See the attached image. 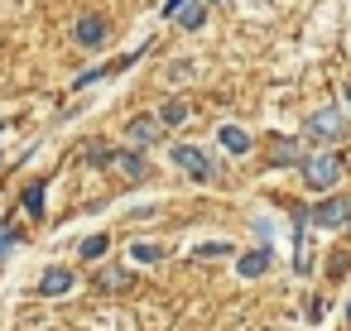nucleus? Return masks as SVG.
<instances>
[{"instance_id": "obj_5", "label": "nucleus", "mask_w": 351, "mask_h": 331, "mask_svg": "<svg viewBox=\"0 0 351 331\" xmlns=\"http://www.w3.org/2000/svg\"><path fill=\"white\" fill-rule=\"evenodd\" d=\"M77 44L82 49H101L106 44V20L101 15H82L77 20Z\"/></svg>"}, {"instance_id": "obj_17", "label": "nucleus", "mask_w": 351, "mask_h": 331, "mask_svg": "<svg viewBox=\"0 0 351 331\" xmlns=\"http://www.w3.org/2000/svg\"><path fill=\"white\" fill-rule=\"evenodd\" d=\"M25 211L44 216V187H39V183H34V187H25Z\"/></svg>"}, {"instance_id": "obj_18", "label": "nucleus", "mask_w": 351, "mask_h": 331, "mask_svg": "<svg viewBox=\"0 0 351 331\" xmlns=\"http://www.w3.org/2000/svg\"><path fill=\"white\" fill-rule=\"evenodd\" d=\"M212 254H231V245H197L193 259H212Z\"/></svg>"}, {"instance_id": "obj_9", "label": "nucleus", "mask_w": 351, "mask_h": 331, "mask_svg": "<svg viewBox=\"0 0 351 331\" xmlns=\"http://www.w3.org/2000/svg\"><path fill=\"white\" fill-rule=\"evenodd\" d=\"M68 288H73V274H68V269H49V274L39 278V293H44V297H63Z\"/></svg>"}, {"instance_id": "obj_13", "label": "nucleus", "mask_w": 351, "mask_h": 331, "mask_svg": "<svg viewBox=\"0 0 351 331\" xmlns=\"http://www.w3.org/2000/svg\"><path fill=\"white\" fill-rule=\"evenodd\" d=\"M111 163H116L121 173H130V178H145V159H140V154H111Z\"/></svg>"}, {"instance_id": "obj_11", "label": "nucleus", "mask_w": 351, "mask_h": 331, "mask_svg": "<svg viewBox=\"0 0 351 331\" xmlns=\"http://www.w3.org/2000/svg\"><path fill=\"white\" fill-rule=\"evenodd\" d=\"M202 20H207V0H197V5H183V10H178V25H183V29H202Z\"/></svg>"}, {"instance_id": "obj_12", "label": "nucleus", "mask_w": 351, "mask_h": 331, "mask_svg": "<svg viewBox=\"0 0 351 331\" xmlns=\"http://www.w3.org/2000/svg\"><path fill=\"white\" fill-rule=\"evenodd\" d=\"M97 288H101V293H121V288H130V274H125V269H106V274L97 278Z\"/></svg>"}, {"instance_id": "obj_1", "label": "nucleus", "mask_w": 351, "mask_h": 331, "mask_svg": "<svg viewBox=\"0 0 351 331\" xmlns=\"http://www.w3.org/2000/svg\"><path fill=\"white\" fill-rule=\"evenodd\" d=\"M298 168H303V183H308L313 192H332L337 178H341V159H337V154H308Z\"/></svg>"}, {"instance_id": "obj_15", "label": "nucleus", "mask_w": 351, "mask_h": 331, "mask_svg": "<svg viewBox=\"0 0 351 331\" xmlns=\"http://www.w3.org/2000/svg\"><path fill=\"white\" fill-rule=\"evenodd\" d=\"M188 116H193V111H188V106H183V101H169V106H164V111H159V120H164V125H183V120H188Z\"/></svg>"}, {"instance_id": "obj_16", "label": "nucleus", "mask_w": 351, "mask_h": 331, "mask_svg": "<svg viewBox=\"0 0 351 331\" xmlns=\"http://www.w3.org/2000/svg\"><path fill=\"white\" fill-rule=\"evenodd\" d=\"M106 245H111L106 235H87V240H82V259H101V254H106Z\"/></svg>"}, {"instance_id": "obj_2", "label": "nucleus", "mask_w": 351, "mask_h": 331, "mask_svg": "<svg viewBox=\"0 0 351 331\" xmlns=\"http://www.w3.org/2000/svg\"><path fill=\"white\" fill-rule=\"evenodd\" d=\"M173 163L193 178V183H212V159L197 144H173Z\"/></svg>"}, {"instance_id": "obj_3", "label": "nucleus", "mask_w": 351, "mask_h": 331, "mask_svg": "<svg viewBox=\"0 0 351 331\" xmlns=\"http://www.w3.org/2000/svg\"><path fill=\"white\" fill-rule=\"evenodd\" d=\"M308 221H317V226H327V230L346 226V221H351V197H327V202H317Z\"/></svg>"}, {"instance_id": "obj_7", "label": "nucleus", "mask_w": 351, "mask_h": 331, "mask_svg": "<svg viewBox=\"0 0 351 331\" xmlns=\"http://www.w3.org/2000/svg\"><path fill=\"white\" fill-rule=\"evenodd\" d=\"M308 135H313V144H317V140H337V135H341V111L313 116V120H308Z\"/></svg>"}, {"instance_id": "obj_8", "label": "nucleus", "mask_w": 351, "mask_h": 331, "mask_svg": "<svg viewBox=\"0 0 351 331\" xmlns=\"http://www.w3.org/2000/svg\"><path fill=\"white\" fill-rule=\"evenodd\" d=\"M217 140H221V149H226L231 159H245V154H250V135H245V130H236V125H221V135H217Z\"/></svg>"}, {"instance_id": "obj_14", "label": "nucleus", "mask_w": 351, "mask_h": 331, "mask_svg": "<svg viewBox=\"0 0 351 331\" xmlns=\"http://www.w3.org/2000/svg\"><path fill=\"white\" fill-rule=\"evenodd\" d=\"M130 259H140V264H159V259H164V250H159V245H149V240H135V245H130Z\"/></svg>"}, {"instance_id": "obj_21", "label": "nucleus", "mask_w": 351, "mask_h": 331, "mask_svg": "<svg viewBox=\"0 0 351 331\" xmlns=\"http://www.w3.org/2000/svg\"><path fill=\"white\" fill-rule=\"evenodd\" d=\"M346 106H351V87H346Z\"/></svg>"}, {"instance_id": "obj_20", "label": "nucleus", "mask_w": 351, "mask_h": 331, "mask_svg": "<svg viewBox=\"0 0 351 331\" xmlns=\"http://www.w3.org/2000/svg\"><path fill=\"white\" fill-rule=\"evenodd\" d=\"M183 5H188V0H164V15H178Z\"/></svg>"}, {"instance_id": "obj_6", "label": "nucleus", "mask_w": 351, "mask_h": 331, "mask_svg": "<svg viewBox=\"0 0 351 331\" xmlns=\"http://www.w3.org/2000/svg\"><path fill=\"white\" fill-rule=\"evenodd\" d=\"M269 163H274V168H289V163H303V144H298V140H289V135H279V140L269 144Z\"/></svg>"}, {"instance_id": "obj_4", "label": "nucleus", "mask_w": 351, "mask_h": 331, "mask_svg": "<svg viewBox=\"0 0 351 331\" xmlns=\"http://www.w3.org/2000/svg\"><path fill=\"white\" fill-rule=\"evenodd\" d=\"M159 130H164V120H159V116H135V120L125 125V140H130V144H154V140H159Z\"/></svg>"}, {"instance_id": "obj_19", "label": "nucleus", "mask_w": 351, "mask_h": 331, "mask_svg": "<svg viewBox=\"0 0 351 331\" xmlns=\"http://www.w3.org/2000/svg\"><path fill=\"white\" fill-rule=\"evenodd\" d=\"M10 245H15V230H10V226H0V259H5Z\"/></svg>"}, {"instance_id": "obj_10", "label": "nucleus", "mask_w": 351, "mask_h": 331, "mask_svg": "<svg viewBox=\"0 0 351 331\" xmlns=\"http://www.w3.org/2000/svg\"><path fill=\"white\" fill-rule=\"evenodd\" d=\"M241 278H260L265 269H269V250H250V254H241Z\"/></svg>"}, {"instance_id": "obj_22", "label": "nucleus", "mask_w": 351, "mask_h": 331, "mask_svg": "<svg viewBox=\"0 0 351 331\" xmlns=\"http://www.w3.org/2000/svg\"><path fill=\"white\" fill-rule=\"evenodd\" d=\"M346 321H351V302H346Z\"/></svg>"}]
</instances>
